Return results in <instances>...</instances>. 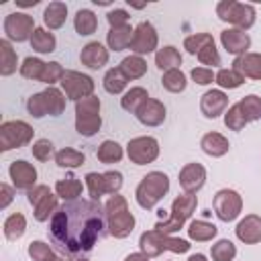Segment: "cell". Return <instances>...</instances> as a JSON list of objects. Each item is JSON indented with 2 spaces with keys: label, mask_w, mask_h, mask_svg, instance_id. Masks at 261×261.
Instances as JSON below:
<instances>
[{
  "label": "cell",
  "mask_w": 261,
  "mask_h": 261,
  "mask_svg": "<svg viewBox=\"0 0 261 261\" xmlns=\"http://www.w3.org/2000/svg\"><path fill=\"white\" fill-rule=\"evenodd\" d=\"M104 206L96 200H73L63 204L51 218L53 239L67 253H88L94 249L104 228Z\"/></svg>",
  "instance_id": "cell-1"
},
{
  "label": "cell",
  "mask_w": 261,
  "mask_h": 261,
  "mask_svg": "<svg viewBox=\"0 0 261 261\" xmlns=\"http://www.w3.org/2000/svg\"><path fill=\"white\" fill-rule=\"evenodd\" d=\"M104 214H106V228L108 234L114 239H126L133 228H135V216L128 210V202L124 196L114 194L106 200L104 204Z\"/></svg>",
  "instance_id": "cell-2"
},
{
  "label": "cell",
  "mask_w": 261,
  "mask_h": 261,
  "mask_svg": "<svg viewBox=\"0 0 261 261\" xmlns=\"http://www.w3.org/2000/svg\"><path fill=\"white\" fill-rule=\"evenodd\" d=\"M169 192V177L163 171H149L137 186L135 198L143 210H153Z\"/></svg>",
  "instance_id": "cell-3"
},
{
  "label": "cell",
  "mask_w": 261,
  "mask_h": 261,
  "mask_svg": "<svg viewBox=\"0 0 261 261\" xmlns=\"http://www.w3.org/2000/svg\"><path fill=\"white\" fill-rule=\"evenodd\" d=\"M190 243L186 239H175L171 234L159 232V230H145L139 237V249L143 255H147L149 259L159 257L163 251H171V253H188L190 251Z\"/></svg>",
  "instance_id": "cell-4"
},
{
  "label": "cell",
  "mask_w": 261,
  "mask_h": 261,
  "mask_svg": "<svg viewBox=\"0 0 261 261\" xmlns=\"http://www.w3.org/2000/svg\"><path fill=\"white\" fill-rule=\"evenodd\" d=\"M65 94L53 86H47L43 92L33 94L27 100V110L31 116L35 118H43V116H59L65 110Z\"/></svg>",
  "instance_id": "cell-5"
},
{
  "label": "cell",
  "mask_w": 261,
  "mask_h": 261,
  "mask_svg": "<svg viewBox=\"0 0 261 261\" xmlns=\"http://www.w3.org/2000/svg\"><path fill=\"white\" fill-rule=\"evenodd\" d=\"M196 206H198V198H196L194 194H181V196H177V198L173 200V204H171L169 216H167L165 220H159V222L155 224V230L165 232V234H171V232L184 228L186 220L192 218Z\"/></svg>",
  "instance_id": "cell-6"
},
{
  "label": "cell",
  "mask_w": 261,
  "mask_h": 261,
  "mask_svg": "<svg viewBox=\"0 0 261 261\" xmlns=\"http://www.w3.org/2000/svg\"><path fill=\"white\" fill-rule=\"evenodd\" d=\"M216 14L220 20H224V22L232 24V29H241V31L251 29L257 18V10L253 4L234 2V0H220L216 4Z\"/></svg>",
  "instance_id": "cell-7"
},
{
  "label": "cell",
  "mask_w": 261,
  "mask_h": 261,
  "mask_svg": "<svg viewBox=\"0 0 261 261\" xmlns=\"http://www.w3.org/2000/svg\"><path fill=\"white\" fill-rule=\"evenodd\" d=\"M102 126L100 116V98L88 96L80 102H75V130L82 137H94Z\"/></svg>",
  "instance_id": "cell-8"
},
{
  "label": "cell",
  "mask_w": 261,
  "mask_h": 261,
  "mask_svg": "<svg viewBox=\"0 0 261 261\" xmlns=\"http://www.w3.org/2000/svg\"><path fill=\"white\" fill-rule=\"evenodd\" d=\"M33 126L24 120H6L0 124V151L20 149L33 141Z\"/></svg>",
  "instance_id": "cell-9"
},
{
  "label": "cell",
  "mask_w": 261,
  "mask_h": 261,
  "mask_svg": "<svg viewBox=\"0 0 261 261\" xmlns=\"http://www.w3.org/2000/svg\"><path fill=\"white\" fill-rule=\"evenodd\" d=\"M86 188L90 194V200L100 202L102 196L110 194H118V190L122 188V173L120 171H104V173H96L90 171L86 175Z\"/></svg>",
  "instance_id": "cell-10"
},
{
  "label": "cell",
  "mask_w": 261,
  "mask_h": 261,
  "mask_svg": "<svg viewBox=\"0 0 261 261\" xmlns=\"http://www.w3.org/2000/svg\"><path fill=\"white\" fill-rule=\"evenodd\" d=\"M57 198L59 196H55L49 190V186H35L27 194V200L33 206V214L39 222H45V220L53 218V214L59 210L57 208Z\"/></svg>",
  "instance_id": "cell-11"
},
{
  "label": "cell",
  "mask_w": 261,
  "mask_h": 261,
  "mask_svg": "<svg viewBox=\"0 0 261 261\" xmlns=\"http://www.w3.org/2000/svg\"><path fill=\"white\" fill-rule=\"evenodd\" d=\"M212 208H214V214L218 216V220L232 222L243 210V198H241V194L237 190L222 188V190H218L214 194Z\"/></svg>",
  "instance_id": "cell-12"
},
{
  "label": "cell",
  "mask_w": 261,
  "mask_h": 261,
  "mask_svg": "<svg viewBox=\"0 0 261 261\" xmlns=\"http://www.w3.org/2000/svg\"><path fill=\"white\" fill-rule=\"evenodd\" d=\"M59 84H61V90H63L65 98L75 100V102H80V100H84V98L94 94V80L90 75L82 73V71L67 69Z\"/></svg>",
  "instance_id": "cell-13"
},
{
  "label": "cell",
  "mask_w": 261,
  "mask_h": 261,
  "mask_svg": "<svg viewBox=\"0 0 261 261\" xmlns=\"http://www.w3.org/2000/svg\"><path fill=\"white\" fill-rule=\"evenodd\" d=\"M126 155L135 165L153 163L159 157V141L155 137H135L126 145Z\"/></svg>",
  "instance_id": "cell-14"
},
{
  "label": "cell",
  "mask_w": 261,
  "mask_h": 261,
  "mask_svg": "<svg viewBox=\"0 0 261 261\" xmlns=\"http://www.w3.org/2000/svg\"><path fill=\"white\" fill-rule=\"evenodd\" d=\"M35 18L29 16L27 12H10L4 18V33L8 41H31L33 33H35Z\"/></svg>",
  "instance_id": "cell-15"
},
{
  "label": "cell",
  "mask_w": 261,
  "mask_h": 261,
  "mask_svg": "<svg viewBox=\"0 0 261 261\" xmlns=\"http://www.w3.org/2000/svg\"><path fill=\"white\" fill-rule=\"evenodd\" d=\"M157 43H159V37H157V31L155 27L149 22V20H143L135 27V33H133V41H130V51L135 55H147V53H153L157 49Z\"/></svg>",
  "instance_id": "cell-16"
},
{
  "label": "cell",
  "mask_w": 261,
  "mask_h": 261,
  "mask_svg": "<svg viewBox=\"0 0 261 261\" xmlns=\"http://www.w3.org/2000/svg\"><path fill=\"white\" fill-rule=\"evenodd\" d=\"M8 175L14 184L16 190H33L37 184V169L33 167V163L24 161V159H16L10 163L8 167Z\"/></svg>",
  "instance_id": "cell-17"
},
{
  "label": "cell",
  "mask_w": 261,
  "mask_h": 261,
  "mask_svg": "<svg viewBox=\"0 0 261 261\" xmlns=\"http://www.w3.org/2000/svg\"><path fill=\"white\" fill-rule=\"evenodd\" d=\"M206 184V167L198 161L186 163L179 169V186L186 194H196Z\"/></svg>",
  "instance_id": "cell-18"
},
{
  "label": "cell",
  "mask_w": 261,
  "mask_h": 261,
  "mask_svg": "<svg viewBox=\"0 0 261 261\" xmlns=\"http://www.w3.org/2000/svg\"><path fill=\"white\" fill-rule=\"evenodd\" d=\"M220 43L222 47L226 49V53L230 55H245L249 53V47H251V37L241 31V29H224L220 33Z\"/></svg>",
  "instance_id": "cell-19"
},
{
  "label": "cell",
  "mask_w": 261,
  "mask_h": 261,
  "mask_svg": "<svg viewBox=\"0 0 261 261\" xmlns=\"http://www.w3.org/2000/svg\"><path fill=\"white\" fill-rule=\"evenodd\" d=\"M226 106H228V96L222 90H208L202 94L200 110L206 118H216V116L224 114Z\"/></svg>",
  "instance_id": "cell-20"
},
{
  "label": "cell",
  "mask_w": 261,
  "mask_h": 261,
  "mask_svg": "<svg viewBox=\"0 0 261 261\" xmlns=\"http://www.w3.org/2000/svg\"><path fill=\"white\" fill-rule=\"evenodd\" d=\"M234 234L245 245L261 243V216L259 214H247L234 228Z\"/></svg>",
  "instance_id": "cell-21"
},
{
  "label": "cell",
  "mask_w": 261,
  "mask_h": 261,
  "mask_svg": "<svg viewBox=\"0 0 261 261\" xmlns=\"http://www.w3.org/2000/svg\"><path fill=\"white\" fill-rule=\"evenodd\" d=\"M165 114H167V110H165L163 102H159V100H155V98H149V100L137 110L135 116H137V120H139L141 124H145V126H159V124H163Z\"/></svg>",
  "instance_id": "cell-22"
},
{
  "label": "cell",
  "mask_w": 261,
  "mask_h": 261,
  "mask_svg": "<svg viewBox=\"0 0 261 261\" xmlns=\"http://www.w3.org/2000/svg\"><path fill=\"white\" fill-rule=\"evenodd\" d=\"M80 61H82V65H86L90 69H100L108 63V49L98 41H90L88 45L82 47Z\"/></svg>",
  "instance_id": "cell-23"
},
{
  "label": "cell",
  "mask_w": 261,
  "mask_h": 261,
  "mask_svg": "<svg viewBox=\"0 0 261 261\" xmlns=\"http://www.w3.org/2000/svg\"><path fill=\"white\" fill-rule=\"evenodd\" d=\"M232 69H237L243 77L261 80V53H245L234 57Z\"/></svg>",
  "instance_id": "cell-24"
},
{
  "label": "cell",
  "mask_w": 261,
  "mask_h": 261,
  "mask_svg": "<svg viewBox=\"0 0 261 261\" xmlns=\"http://www.w3.org/2000/svg\"><path fill=\"white\" fill-rule=\"evenodd\" d=\"M200 147H202V151H204L206 155H210V157H222V155L228 153L230 143H228V139H226L224 135L212 130V133H206V135L202 137Z\"/></svg>",
  "instance_id": "cell-25"
},
{
  "label": "cell",
  "mask_w": 261,
  "mask_h": 261,
  "mask_svg": "<svg viewBox=\"0 0 261 261\" xmlns=\"http://www.w3.org/2000/svg\"><path fill=\"white\" fill-rule=\"evenodd\" d=\"M133 33H135V29H130V24L110 27V31L106 33V45H108V49H112V51H122V49L130 47Z\"/></svg>",
  "instance_id": "cell-26"
},
{
  "label": "cell",
  "mask_w": 261,
  "mask_h": 261,
  "mask_svg": "<svg viewBox=\"0 0 261 261\" xmlns=\"http://www.w3.org/2000/svg\"><path fill=\"white\" fill-rule=\"evenodd\" d=\"M67 18V6L63 2H49V6L43 12V22L49 31L61 29Z\"/></svg>",
  "instance_id": "cell-27"
},
{
  "label": "cell",
  "mask_w": 261,
  "mask_h": 261,
  "mask_svg": "<svg viewBox=\"0 0 261 261\" xmlns=\"http://www.w3.org/2000/svg\"><path fill=\"white\" fill-rule=\"evenodd\" d=\"M73 29L77 35L82 37H88V35H94L96 29H98V16L90 10V8H80L73 16Z\"/></svg>",
  "instance_id": "cell-28"
},
{
  "label": "cell",
  "mask_w": 261,
  "mask_h": 261,
  "mask_svg": "<svg viewBox=\"0 0 261 261\" xmlns=\"http://www.w3.org/2000/svg\"><path fill=\"white\" fill-rule=\"evenodd\" d=\"M155 65L165 73L169 69H179L181 65V55L173 45H165L155 53Z\"/></svg>",
  "instance_id": "cell-29"
},
{
  "label": "cell",
  "mask_w": 261,
  "mask_h": 261,
  "mask_svg": "<svg viewBox=\"0 0 261 261\" xmlns=\"http://www.w3.org/2000/svg\"><path fill=\"white\" fill-rule=\"evenodd\" d=\"M82 190H84L82 181H80L77 177H73V175H67V177H63V179H59V181L55 184V194H57L61 200H65V202L77 200V198L82 196Z\"/></svg>",
  "instance_id": "cell-30"
},
{
  "label": "cell",
  "mask_w": 261,
  "mask_h": 261,
  "mask_svg": "<svg viewBox=\"0 0 261 261\" xmlns=\"http://www.w3.org/2000/svg\"><path fill=\"white\" fill-rule=\"evenodd\" d=\"M31 47L37 53H53L57 47V39L53 33H49L45 27H37L31 37Z\"/></svg>",
  "instance_id": "cell-31"
},
{
  "label": "cell",
  "mask_w": 261,
  "mask_h": 261,
  "mask_svg": "<svg viewBox=\"0 0 261 261\" xmlns=\"http://www.w3.org/2000/svg\"><path fill=\"white\" fill-rule=\"evenodd\" d=\"M218 234V228L212 224V222H206V220H192L188 224V237L196 243H206V241H212L214 237Z\"/></svg>",
  "instance_id": "cell-32"
},
{
  "label": "cell",
  "mask_w": 261,
  "mask_h": 261,
  "mask_svg": "<svg viewBox=\"0 0 261 261\" xmlns=\"http://www.w3.org/2000/svg\"><path fill=\"white\" fill-rule=\"evenodd\" d=\"M16 65H18L16 51L12 49V45H10L8 39H2L0 41V73L4 77L6 75H12L16 71Z\"/></svg>",
  "instance_id": "cell-33"
},
{
  "label": "cell",
  "mask_w": 261,
  "mask_h": 261,
  "mask_svg": "<svg viewBox=\"0 0 261 261\" xmlns=\"http://www.w3.org/2000/svg\"><path fill=\"white\" fill-rule=\"evenodd\" d=\"M120 71L126 75V80H139L147 73V61L141 55H128L120 61Z\"/></svg>",
  "instance_id": "cell-34"
},
{
  "label": "cell",
  "mask_w": 261,
  "mask_h": 261,
  "mask_svg": "<svg viewBox=\"0 0 261 261\" xmlns=\"http://www.w3.org/2000/svg\"><path fill=\"white\" fill-rule=\"evenodd\" d=\"M147 100H149L147 90H145V88H141V86H135V88H130V90L120 98V106H122L126 112L137 114V110H139Z\"/></svg>",
  "instance_id": "cell-35"
},
{
  "label": "cell",
  "mask_w": 261,
  "mask_h": 261,
  "mask_svg": "<svg viewBox=\"0 0 261 261\" xmlns=\"http://www.w3.org/2000/svg\"><path fill=\"white\" fill-rule=\"evenodd\" d=\"M126 84H128V80H126V75L120 71V67L108 69V71L104 73V80H102V86H104V90H106L108 94H122V92L126 90Z\"/></svg>",
  "instance_id": "cell-36"
},
{
  "label": "cell",
  "mask_w": 261,
  "mask_h": 261,
  "mask_svg": "<svg viewBox=\"0 0 261 261\" xmlns=\"http://www.w3.org/2000/svg\"><path fill=\"white\" fill-rule=\"evenodd\" d=\"M55 163L59 167H65V169H73V167H80L86 163V155L82 151H75L71 147H63L55 153Z\"/></svg>",
  "instance_id": "cell-37"
},
{
  "label": "cell",
  "mask_w": 261,
  "mask_h": 261,
  "mask_svg": "<svg viewBox=\"0 0 261 261\" xmlns=\"http://www.w3.org/2000/svg\"><path fill=\"white\" fill-rule=\"evenodd\" d=\"M4 237L8 239V241H16V239H20L22 234H24V230H27V218L20 214V212H14V214H10L6 220H4Z\"/></svg>",
  "instance_id": "cell-38"
},
{
  "label": "cell",
  "mask_w": 261,
  "mask_h": 261,
  "mask_svg": "<svg viewBox=\"0 0 261 261\" xmlns=\"http://www.w3.org/2000/svg\"><path fill=\"white\" fill-rule=\"evenodd\" d=\"M122 147L116 143V141H110V139H106V141H102V145L98 147V151H96V157H98V161H102V163H118L120 159H122Z\"/></svg>",
  "instance_id": "cell-39"
},
{
  "label": "cell",
  "mask_w": 261,
  "mask_h": 261,
  "mask_svg": "<svg viewBox=\"0 0 261 261\" xmlns=\"http://www.w3.org/2000/svg\"><path fill=\"white\" fill-rule=\"evenodd\" d=\"M161 84H163V88H165L167 92H171V94H179V92L186 90L188 80H186V73H184L181 69H169V71L163 73Z\"/></svg>",
  "instance_id": "cell-40"
},
{
  "label": "cell",
  "mask_w": 261,
  "mask_h": 261,
  "mask_svg": "<svg viewBox=\"0 0 261 261\" xmlns=\"http://www.w3.org/2000/svg\"><path fill=\"white\" fill-rule=\"evenodd\" d=\"M241 110L245 114V118L249 122H255V120H261V98L257 94H249V96H243L241 98Z\"/></svg>",
  "instance_id": "cell-41"
},
{
  "label": "cell",
  "mask_w": 261,
  "mask_h": 261,
  "mask_svg": "<svg viewBox=\"0 0 261 261\" xmlns=\"http://www.w3.org/2000/svg\"><path fill=\"white\" fill-rule=\"evenodd\" d=\"M210 257H212V261H232L237 257V247L228 239H220L212 245Z\"/></svg>",
  "instance_id": "cell-42"
},
{
  "label": "cell",
  "mask_w": 261,
  "mask_h": 261,
  "mask_svg": "<svg viewBox=\"0 0 261 261\" xmlns=\"http://www.w3.org/2000/svg\"><path fill=\"white\" fill-rule=\"evenodd\" d=\"M45 65H47V61H43V59H39V57H27V59L22 61V65H20V75L27 77V80H37V82H41V75H43V71H45Z\"/></svg>",
  "instance_id": "cell-43"
},
{
  "label": "cell",
  "mask_w": 261,
  "mask_h": 261,
  "mask_svg": "<svg viewBox=\"0 0 261 261\" xmlns=\"http://www.w3.org/2000/svg\"><path fill=\"white\" fill-rule=\"evenodd\" d=\"M210 43H214V39H212L210 33H194V35H190V37L184 39V49H186L190 55H198V53H200L206 45H210Z\"/></svg>",
  "instance_id": "cell-44"
},
{
  "label": "cell",
  "mask_w": 261,
  "mask_h": 261,
  "mask_svg": "<svg viewBox=\"0 0 261 261\" xmlns=\"http://www.w3.org/2000/svg\"><path fill=\"white\" fill-rule=\"evenodd\" d=\"M220 88H224V90H234V88H239V86H243L245 84V77L237 71V69H218V73H216V80H214Z\"/></svg>",
  "instance_id": "cell-45"
},
{
  "label": "cell",
  "mask_w": 261,
  "mask_h": 261,
  "mask_svg": "<svg viewBox=\"0 0 261 261\" xmlns=\"http://www.w3.org/2000/svg\"><path fill=\"white\" fill-rule=\"evenodd\" d=\"M27 253H29V257L33 261H55L57 259V255L53 253V249L47 243H43V241H31Z\"/></svg>",
  "instance_id": "cell-46"
},
{
  "label": "cell",
  "mask_w": 261,
  "mask_h": 261,
  "mask_svg": "<svg viewBox=\"0 0 261 261\" xmlns=\"http://www.w3.org/2000/svg\"><path fill=\"white\" fill-rule=\"evenodd\" d=\"M247 118H245V114H243V110H241V104H232L226 112H224V124H226V128H230V130H243L245 126H247Z\"/></svg>",
  "instance_id": "cell-47"
},
{
  "label": "cell",
  "mask_w": 261,
  "mask_h": 261,
  "mask_svg": "<svg viewBox=\"0 0 261 261\" xmlns=\"http://www.w3.org/2000/svg\"><path fill=\"white\" fill-rule=\"evenodd\" d=\"M63 73H65V69L61 67V63L49 61V63L45 65V71H43V75H41V82L47 84V86H53L55 82H61Z\"/></svg>",
  "instance_id": "cell-48"
},
{
  "label": "cell",
  "mask_w": 261,
  "mask_h": 261,
  "mask_svg": "<svg viewBox=\"0 0 261 261\" xmlns=\"http://www.w3.org/2000/svg\"><path fill=\"white\" fill-rule=\"evenodd\" d=\"M31 151H33V157H35V159H39V161H49V157L53 155V143H51L49 139H39V141L33 143Z\"/></svg>",
  "instance_id": "cell-49"
},
{
  "label": "cell",
  "mask_w": 261,
  "mask_h": 261,
  "mask_svg": "<svg viewBox=\"0 0 261 261\" xmlns=\"http://www.w3.org/2000/svg\"><path fill=\"white\" fill-rule=\"evenodd\" d=\"M198 59H200V63H202V65H212V67L220 65V55H218V49H216V45H214V43L206 45V47L198 53Z\"/></svg>",
  "instance_id": "cell-50"
},
{
  "label": "cell",
  "mask_w": 261,
  "mask_h": 261,
  "mask_svg": "<svg viewBox=\"0 0 261 261\" xmlns=\"http://www.w3.org/2000/svg\"><path fill=\"white\" fill-rule=\"evenodd\" d=\"M190 75H192V80H194L196 84H200V86H208V84H212V82L216 80V73H214L210 67H194V69L190 71Z\"/></svg>",
  "instance_id": "cell-51"
},
{
  "label": "cell",
  "mask_w": 261,
  "mask_h": 261,
  "mask_svg": "<svg viewBox=\"0 0 261 261\" xmlns=\"http://www.w3.org/2000/svg\"><path fill=\"white\" fill-rule=\"evenodd\" d=\"M128 18H130V14H128L126 10H122V8H114V10H110V12L106 14V20H108L110 27H122V24H128Z\"/></svg>",
  "instance_id": "cell-52"
},
{
  "label": "cell",
  "mask_w": 261,
  "mask_h": 261,
  "mask_svg": "<svg viewBox=\"0 0 261 261\" xmlns=\"http://www.w3.org/2000/svg\"><path fill=\"white\" fill-rule=\"evenodd\" d=\"M14 200V190L8 184H0V208L4 210Z\"/></svg>",
  "instance_id": "cell-53"
},
{
  "label": "cell",
  "mask_w": 261,
  "mask_h": 261,
  "mask_svg": "<svg viewBox=\"0 0 261 261\" xmlns=\"http://www.w3.org/2000/svg\"><path fill=\"white\" fill-rule=\"evenodd\" d=\"M124 261H149V257L143 255V253H130V255L124 257Z\"/></svg>",
  "instance_id": "cell-54"
},
{
  "label": "cell",
  "mask_w": 261,
  "mask_h": 261,
  "mask_svg": "<svg viewBox=\"0 0 261 261\" xmlns=\"http://www.w3.org/2000/svg\"><path fill=\"white\" fill-rule=\"evenodd\" d=\"M39 4V0H16V6H20V8H29V6H37Z\"/></svg>",
  "instance_id": "cell-55"
},
{
  "label": "cell",
  "mask_w": 261,
  "mask_h": 261,
  "mask_svg": "<svg viewBox=\"0 0 261 261\" xmlns=\"http://www.w3.org/2000/svg\"><path fill=\"white\" fill-rule=\"evenodd\" d=\"M188 261H206V257H204L202 253H196V255H190Z\"/></svg>",
  "instance_id": "cell-56"
},
{
  "label": "cell",
  "mask_w": 261,
  "mask_h": 261,
  "mask_svg": "<svg viewBox=\"0 0 261 261\" xmlns=\"http://www.w3.org/2000/svg\"><path fill=\"white\" fill-rule=\"evenodd\" d=\"M55 261H88V259H61V257H57Z\"/></svg>",
  "instance_id": "cell-57"
}]
</instances>
